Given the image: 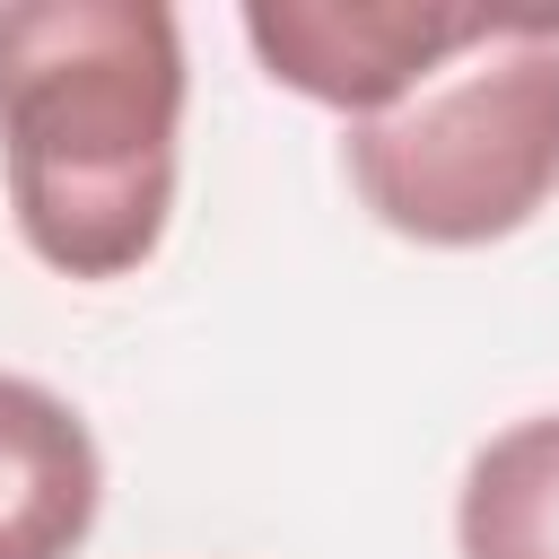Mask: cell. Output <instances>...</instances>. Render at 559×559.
<instances>
[{"label": "cell", "mask_w": 559, "mask_h": 559, "mask_svg": "<svg viewBox=\"0 0 559 559\" xmlns=\"http://www.w3.org/2000/svg\"><path fill=\"white\" fill-rule=\"evenodd\" d=\"M183 17L166 0L0 9V183L17 245L61 280H131L183 183Z\"/></svg>", "instance_id": "cell-1"}, {"label": "cell", "mask_w": 559, "mask_h": 559, "mask_svg": "<svg viewBox=\"0 0 559 559\" xmlns=\"http://www.w3.org/2000/svg\"><path fill=\"white\" fill-rule=\"evenodd\" d=\"M105 515L96 428L35 376L0 367V559H79Z\"/></svg>", "instance_id": "cell-4"}, {"label": "cell", "mask_w": 559, "mask_h": 559, "mask_svg": "<svg viewBox=\"0 0 559 559\" xmlns=\"http://www.w3.org/2000/svg\"><path fill=\"white\" fill-rule=\"evenodd\" d=\"M358 210L428 253L524 236L559 192V9H507L489 44L341 140Z\"/></svg>", "instance_id": "cell-2"}, {"label": "cell", "mask_w": 559, "mask_h": 559, "mask_svg": "<svg viewBox=\"0 0 559 559\" xmlns=\"http://www.w3.org/2000/svg\"><path fill=\"white\" fill-rule=\"evenodd\" d=\"M507 9H445V0H245V44L271 87L376 122L402 96H419L445 61L498 35Z\"/></svg>", "instance_id": "cell-3"}, {"label": "cell", "mask_w": 559, "mask_h": 559, "mask_svg": "<svg viewBox=\"0 0 559 559\" xmlns=\"http://www.w3.org/2000/svg\"><path fill=\"white\" fill-rule=\"evenodd\" d=\"M454 559H559V411L507 419L463 463Z\"/></svg>", "instance_id": "cell-5"}]
</instances>
